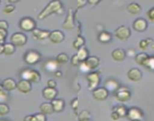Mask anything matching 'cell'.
I'll list each match as a JSON object with an SVG mask.
<instances>
[{
	"label": "cell",
	"instance_id": "obj_1",
	"mask_svg": "<svg viewBox=\"0 0 154 121\" xmlns=\"http://www.w3.org/2000/svg\"><path fill=\"white\" fill-rule=\"evenodd\" d=\"M62 9L61 2L60 1H51L48 5L42 10V12L38 15V18L39 20L45 18L49 16L50 14L54 13H59Z\"/></svg>",
	"mask_w": 154,
	"mask_h": 121
},
{
	"label": "cell",
	"instance_id": "obj_2",
	"mask_svg": "<svg viewBox=\"0 0 154 121\" xmlns=\"http://www.w3.org/2000/svg\"><path fill=\"white\" fill-rule=\"evenodd\" d=\"M23 79L32 82H37L40 80L41 76L38 72L32 70H24L21 73Z\"/></svg>",
	"mask_w": 154,
	"mask_h": 121
},
{
	"label": "cell",
	"instance_id": "obj_3",
	"mask_svg": "<svg viewBox=\"0 0 154 121\" xmlns=\"http://www.w3.org/2000/svg\"><path fill=\"white\" fill-rule=\"evenodd\" d=\"M86 79L88 82V88L90 90H94L100 82V76L97 72H93L87 75Z\"/></svg>",
	"mask_w": 154,
	"mask_h": 121
},
{
	"label": "cell",
	"instance_id": "obj_4",
	"mask_svg": "<svg viewBox=\"0 0 154 121\" xmlns=\"http://www.w3.org/2000/svg\"><path fill=\"white\" fill-rule=\"evenodd\" d=\"M131 36V30L126 26H121L116 29L115 36L121 40H125Z\"/></svg>",
	"mask_w": 154,
	"mask_h": 121
},
{
	"label": "cell",
	"instance_id": "obj_5",
	"mask_svg": "<svg viewBox=\"0 0 154 121\" xmlns=\"http://www.w3.org/2000/svg\"><path fill=\"white\" fill-rule=\"evenodd\" d=\"M20 26L24 31H32L35 29V22L30 17H24L20 20Z\"/></svg>",
	"mask_w": 154,
	"mask_h": 121
},
{
	"label": "cell",
	"instance_id": "obj_6",
	"mask_svg": "<svg viewBox=\"0 0 154 121\" xmlns=\"http://www.w3.org/2000/svg\"><path fill=\"white\" fill-rule=\"evenodd\" d=\"M26 36L22 33H16L11 37V43L14 46H22L26 42Z\"/></svg>",
	"mask_w": 154,
	"mask_h": 121
},
{
	"label": "cell",
	"instance_id": "obj_7",
	"mask_svg": "<svg viewBox=\"0 0 154 121\" xmlns=\"http://www.w3.org/2000/svg\"><path fill=\"white\" fill-rule=\"evenodd\" d=\"M93 96L95 99L98 101H104L106 99L108 96V91L106 88H97L93 90Z\"/></svg>",
	"mask_w": 154,
	"mask_h": 121
},
{
	"label": "cell",
	"instance_id": "obj_8",
	"mask_svg": "<svg viewBox=\"0 0 154 121\" xmlns=\"http://www.w3.org/2000/svg\"><path fill=\"white\" fill-rule=\"evenodd\" d=\"M127 116L129 119L136 120V119H141L143 117V113L141 110L137 107H131L127 111Z\"/></svg>",
	"mask_w": 154,
	"mask_h": 121
},
{
	"label": "cell",
	"instance_id": "obj_9",
	"mask_svg": "<svg viewBox=\"0 0 154 121\" xmlns=\"http://www.w3.org/2000/svg\"><path fill=\"white\" fill-rule=\"evenodd\" d=\"M41 55L36 51H31L25 55V61L29 64H35L39 61Z\"/></svg>",
	"mask_w": 154,
	"mask_h": 121
},
{
	"label": "cell",
	"instance_id": "obj_10",
	"mask_svg": "<svg viewBox=\"0 0 154 121\" xmlns=\"http://www.w3.org/2000/svg\"><path fill=\"white\" fill-rule=\"evenodd\" d=\"M17 88L19 92H22V93H28L30 92L32 85H31L29 81L26 80V79H21L17 84Z\"/></svg>",
	"mask_w": 154,
	"mask_h": 121
},
{
	"label": "cell",
	"instance_id": "obj_11",
	"mask_svg": "<svg viewBox=\"0 0 154 121\" xmlns=\"http://www.w3.org/2000/svg\"><path fill=\"white\" fill-rule=\"evenodd\" d=\"M48 38L53 43H60L64 39V35L60 30H54L50 33Z\"/></svg>",
	"mask_w": 154,
	"mask_h": 121
},
{
	"label": "cell",
	"instance_id": "obj_12",
	"mask_svg": "<svg viewBox=\"0 0 154 121\" xmlns=\"http://www.w3.org/2000/svg\"><path fill=\"white\" fill-rule=\"evenodd\" d=\"M146 27H147V22L146 21V20L143 18L137 19V20H134V23H133V28L135 29L136 31H145Z\"/></svg>",
	"mask_w": 154,
	"mask_h": 121
},
{
	"label": "cell",
	"instance_id": "obj_13",
	"mask_svg": "<svg viewBox=\"0 0 154 121\" xmlns=\"http://www.w3.org/2000/svg\"><path fill=\"white\" fill-rule=\"evenodd\" d=\"M128 77L133 82H137L142 78V73L139 69L131 68L128 72Z\"/></svg>",
	"mask_w": 154,
	"mask_h": 121
},
{
	"label": "cell",
	"instance_id": "obj_14",
	"mask_svg": "<svg viewBox=\"0 0 154 121\" xmlns=\"http://www.w3.org/2000/svg\"><path fill=\"white\" fill-rule=\"evenodd\" d=\"M131 92L128 90L122 89V90H118L117 93L116 95V99L121 102H125V101H128L131 98Z\"/></svg>",
	"mask_w": 154,
	"mask_h": 121
},
{
	"label": "cell",
	"instance_id": "obj_15",
	"mask_svg": "<svg viewBox=\"0 0 154 121\" xmlns=\"http://www.w3.org/2000/svg\"><path fill=\"white\" fill-rule=\"evenodd\" d=\"M83 62L87 66L88 70H94L96 67H98L99 59L95 56H91V57H88Z\"/></svg>",
	"mask_w": 154,
	"mask_h": 121
},
{
	"label": "cell",
	"instance_id": "obj_16",
	"mask_svg": "<svg viewBox=\"0 0 154 121\" xmlns=\"http://www.w3.org/2000/svg\"><path fill=\"white\" fill-rule=\"evenodd\" d=\"M63 29H67V30L72 29L74 28L73 12H72V9H69V12H68L66 20H65L64 23H63Z\"/></svg>",
	"mask_w": 154,
	"mask_h": 121
},
{
	"label": "cell",
	"instance_id": "obj_17",
	"mask_svg": "<svg viewBox=\"0 0 154 121\" xmlns=\"http://www.w3.org/2000/svg\"><path fill=\"white\" fill-rule=\"evenodd\" d=\"M43 96L45 97L46 99L50 100V101H52L55 98L56 95H57V92L56 91L55 88H50V87H47V88H44L43 92Z\"/></svg>",
	"mask_w": 154,
	"mask_h": 121
},
{
	"label": "cell",
	"instance_id": "obj_18",
	"mask_svg": "<svg viewBox=\"0 0 154 121\" xmlns=\"http://www.w3.org/2000/svg\"><path fill=\"white\" fill-rule=\"evenodd\" d=\"M126 52L122 48H116L112 51V57L116 61H122L125 59Z\"/></svg>",
	"mask_w": 154,
	"mask_h": 121
},
{
	"label": "cell",
	"instance_id": "obj_19",
	"mask_svg": "<svg viewBox=\"0 0 154 121\" xmlns=\"http://www.w3.org/2000/svg\"><path fill=\"white\" fill-rule=\"evenodd\" d=\"M50 33L51 32H49L48 30H42V29H35L32 30L33 36L37 39H39V40H42V39H45L46 38L49 37Z\"/></svg>",
	"mask_w": 154,
	"mask_h": 121
},
{
	"label": "cell",
	"instance_id": "obj_20",
	"mask_svg": "<svg viewBox=\"0 0 154 121\" xmlns=\"http://www.w3.org/2000/svg\"><path fill=\"white\" fill-rule=\"evenodd\" d=\"M2 85L5 91H12L17 88V83L15 81L10 78L5 79L2 82Z\"/></svg>",
	"mask_w": 154,
	"mask_h": 121
},
{
	"label": "cell",
	"instance_id": "obj_21",
	"mask_svg": "<svg viewBox=\"0 0 154 121\" xmlns=\"http://www.w3.org/2000/svg\"><path fill=\"white\" fill-rule=\"evenodd\" d=\"M119 88V85L117 82L114 79H109L105 82V88H106L107 91H118Z\"/></svg>",
	"mask_w": 154,
	"mask_h": 121
},
{
	"label": "cell",
	"instance_id": "obj_22",
	"mask_svg": "<svg viewBox=\"0 0 154 121\" xmlns=\"http://www.w3.org/2000/svg\"><path fill=\"white\" fill-rule=\"evenodd\" d=\"M39 109H40L41 113L45 115L51 114L54 111L51 103H43L40 105Z\"/></svg>",
	"mask_w": 154,
	"mask_h": 121
},
{
	"label": "cell",
	"instance_id": "obj_23",
	"mask_svg": "<svg viewBox=\"0 0 154 121\" xmlns=\"http://www.w3.org/2000/svg\"><path fill=\"white\" fill-rule=\"evenodd\" d=\"M149 58V57L146 53H139V54H136L135 61L137 64H140V65L145 66V64L147 62V60Z\"/></svg>",
	"mask_w": 154,
	"mask_h": 121
},
{
	"label": "cell",
	"instance_id": "obj_24",
	"mask_svg": "<svg viewBox=\"0 0 154 121\" xmlns=\"http://www.w3.org/2000/svg\"><path fill=\"white\" fill-rule=\"evenodd\" d=\"M51 103L52 104L54 111L60 112L63 110V107H64V101L63 100L54 99L51 101Z\"/></svg>",
	"mask_w": 154,
	"mask_h": 121
},
{
	"label": "cell",
	"instance_id": "obj_25",
	"mask_svg": "<svg viewBox=\"0 0 154 121\" xmlns=\"http://www.w3.org/2000/svg\"><path fill=\"white\" fill-rule=\"evenodd\" d=\"M127 10L128 12H130L132 14H137L140 12L141 11V8H140V5L135 2H132V3L129 4L127 7Z\"/></svg>",
	"mask_w": 154,
	"mask_h": 121
},
{
	"label": "cell",
	"instance_id": "obj_26",
	"mask_svg": "<svg viewBox=\"0 0 154 121\" xmlns=\"http://www.w3.org/2000/svg\"><path fill=\"white\" fill-rule=\"evenodd\" d=\"M76 55L77 57H78V58H79V61L83 62V61H85V60L88 57V50L85 48L82 47V48H79V49L78 50V52H77Z\"/></svg>",
	"mask_w": 154,
	"mask_h": 121
},
{
	"label": "cell",
	"instance_id": "obj_27",
	"mask_svg": "<svg viewBox=\"0 0 154 121\" xmlns=\"http://www.w3.org/2000/svg\"><path fill=\"white\" fill-rule=\"evenodd\" d=\"M112 39V35L106 31H102L98 36V40L103 43H106L109 42Z\"/></svg>",
	"mask_w": 154,
	"mask_h": 121
},
{
	"label": "cell",
	"instance_id": "obj_28",
	"mask_svg": "<svg viewBox=\"0 0 154 121\" xmlns=\"http://www.w3.org/2000/svg\"><path fill=\"white\" fill-rule=\"evenodd\" d=\"M15 51V46L11 43H6L4 45L3 53L6 55H11Z\"/></svg>",
	"mask_w": 154,
	"mask_h": 121
},
{
	"label": "cell",
	"instance_id": "obj_29",
	"mask_svg": "<svg viewBox=\"0 0 154 121\" xmlns=\"http://www.w3.org/2000/svg\"><path fill=\"white\" fill-rule=\"evenodd\" d=\"M57 65H58V64L56 60H50L48 62L45 63V68L49 71H54V70H55V69H57Z\"/></svg>",
	"mask_w": 154,
	"mask_h": 121
},
{
	"label": "cell",
	"instance_id": "obj_30",
	"mask_svg": "<svg viewBox=\"0 0 154 121\" xmlns=\"http://www.w3.org/2000/svg\"><path fill=\"white\" fill-rule=\"evenodd\" d=\"M68 60H69L68 56L66 55V54H63V53H62V54H59L57 56V57H56V61H57V64H66Z\"/></svg>",
	"mask_w": 154,
	"mask_h": 121
},
{
	"label": "cell",
	"instance_id": "obj_31",
	"mask_svg": "<svg viewBox=\"0 0 154 121\" xmlns=\"http://www.w3.org/2000/svg\"><path fill=\"white\" fill-rule=\"evenodd\" d=\"M84 44H85V39H84L82 36H78L77 39L74 41L73 47L75 49L79 50V48H81L83 46Z\"/></svg>",
	"mask_w": 154,
	"mask_h": 121
},
{
	"label": "cell",
	"instance_id": "obj_32",
	"mask_svg": "<svg viewBox=\"0 0 154 121\" xmlns=\"http://www.w3.org/2000/svg\"><path fill=\"white\" fill-rule=\"evenodd\" d=\"M115 111L119 115L120 117H123V116L127 115V111L128 110H126L125 107H124V106H118V107L115 108Z\"/></svg>",
	"mask_w": 154,
	"mask_h": 121
},
{
	"label": "cell",
	"instance_id": "obj_33",
	"mask_svg": "<svg viewBox=\"0 0 154 121\" xmlns=\"http://www.w3.org/2000/svg\"><path fill=\"white\" fill-rule=\"evenodd\" d=\"M8 112H9L8 106L4 103H0V115L3 116V115L7 114Z\"/></svg>",
	"mask_w": 154,
	"mask_h": 121
},
{
	"label": "cell",
	"instance_id": "obj_34",
	"mask_svg": "<svg viewBox=\"0 0 154 121\" xmlns=\"http://www.w3.org/2000/svg\"><path fill=\"white\" fill-rule=\"evenodd\" d=\"M90 119V113H88L87 110H84V111L81 112V113L79 116V120L83 121V120H89Z\"/></svg>",
	"mask_w": 154,
	"mask_h": 121
},
{
	"label": "cell",
	"instance_id": "obj_35",
	"mask_svg": "<svg viewBox=\"0 0 154 121\" xmlns=\"http://www.w3.org/2000/svg\"><path fill=\"white\" fill-rule=\"evenodd\" d=\"M145 67H148L150 70H154V57H149L148 59L147 62L145 64Z\"/></svg>",
	"mask_w": 154,
	"mask_h": 121
},
{
	"label": "cell",
	"instance_id": "obj_36",
	"mask_svg": "<svg viewBox=\"0 0 154 121\" xmlns=\"http://www.w3.org/2000/svg\"><path fill=\"white\" fill-rule=\"evenodd\" d=\"M6 36H7L6 30H5V29H0V44L3 43Z\"/></svg>",
	"mask_w": 154,
	"mask_h": 121
},
{
	"label": "cell",
	"instance_id": "obj_37",
	"mask_svg": "<svg viewBox=\"0 0 154 121\" xmlns=\"http://www.w3.org/2000/svg\"><path fill=\"white\" fill-rule=\"evenodd\" d=\"M15 9L14 6L13 5H8L4 8L3 11L5 13V14H10V13L12 12Z\"/></svg>",
	"mask_w": 154,
	"mask_h": 121
},
{
	"label": "cell",
	"instance_id": "obj_38",
	"mask_svg": "<svg viewBox=\"0 0 154 121\" xmlns=\"http://www.w3.org/2000/svg\"><path fill=\"white\" fill-rule=\"evenodd\" d=\"M71 64H72L73 66L79 65V58H78V57H77L76 54H74V55L72 57V59H71Z\"/></svg>",
	"mask_w": 154,
	"mask_h": 121
},
{
	"label": "cell",
	"instance_id": "obj_39",
	"mask_svg": "<svg viewBox=\"0 0 154 121\" xmlns=\"http://www.w3.org/2000/svg\"><path fill=\"white\" fill-rule=\"evenodd\" d=\"M35 117H36L37 121H46V116L42 113L35 114Z\"/></svg>",
	"mask_w": 154,
	"mask_h": 121
},
{
	"label": "cell",
	"instance_id": "obj_40",
	"mask_svg": "<svg viewBox=\"0 0 154 121\" xmlns=\"http://www.w3.org/2000/svg\"><path fill=\"white\" fill-rule=\"evenodd\" d=\"M147 17L149 20L154 22V8H152L148 11Z\"/></svg>",
	"mask_w": 154,
	"mask_h": 121
},
{
	"label": "cell",
	"instance_id": "obj_41",
	"mask_svg": "<svg viewBox=\"0 0 154 121\" xmlns=\"http://www.w3.org/2000/svg\"><path fill=\"white\" fill-rule=\"evenodd\" d=\"M23 121H37L35 115H28L23 119Z\"/></svg>",
	"mask_w": 154,
	"mask_h": 121
},
{
	"label": "cell",
	"instance_id": "obj_42",
	"mask_svg": "<svg viewBox=\"0 0 154 121\" xmlns=\"http://www.w3.org/2000/svg\"><path fill=\"white\" fill-rule=\"evenodd\" d=\"M8 27V25L6 21H5V20H0V29L7 30Z\"/></svg>",
	"mask_w": 154,
	"mask_h": 121
},
{
	"label": "cell",
	"instance_id": "obj_43",
	"mask_svg": "<svg viewBox=\"0 0 154 121\" xmlns=\"http://www.w3.org/2000/svg\"><path fill=\"white\" fill-rule=\"evenodd\" d=\"M78 105H79L78 99H77V98H75V99L72 100V103H71V107H72L74 110H76V109L78 108Z\"/></svg>",
	"mask_w": 154,
	"mask_h": 121
},
{
	"label": "cell",
	"instance_id": "obj_44",
	"mask_svg": "<svg viewBox=\"0 0 154 121\" xmlns=\"http://www.w3.org/2000/svg\"><path fill=\"white\" fill-rule=\"evenodd\" d=\"M47 84H48V87H50V88H55L56 85H57V83L53 79H50L47 82Z\"/></svg>",
	"mask_w": 154,
	"mask_h": 121
},
{
	"label": "cell",
	"instance_id": "obj_45",
	"mask_svg": "<svg viewBox=\"0 0 154 121\" xmlns=\"http://www.w3.org/2000/svg\"><path fill=\"white\" fill-rule=\"evenodd\" d=\"M87 3V1H82V0H78L77 1V6H78V8H82V7H84L85 5V4Z\"/></svg>",
	"mask_w": 154,
	"mask_h": 121
},
{
	"label": "cell",
	"instance_id": "obj_46",
	"mask_svg": "<svg viewBox=\"0 0 154 121\" xmlns=\"http://www.w3.org/2000/svg\"><path fill=\"white\" fill-rule=\"evenodd\" d=\"M119 117H120V116H119V115L118 114V113H116V111H114L113 113H111V118H112L113 120H117V119H119Z\"/></svg>",
	"mask_w": 154,
	"mask_h": 121
},
{
	"label": "cell",
	"instance_id": "obj_47",
	"mask_svg": "<svg viewBox=\"0 0 154 121\" xmlns=\"http://www.w3.org/2000/svg\"><path fill=\"white\" fill-rule=\"evenodd\" d=\"M56 77H61L62 76V72L61 71H57L54 73Z\"/></svg>",
	"mask_w": 154,
	"mask_h": 121
},
{
	"label": "cell",
	"instance_id": "obj_48",
	"mask_svg": "<svg viewBox=\"0 0 154 121\" xmlns=\"http://www.w3.org/2000/svg\"><path fill=\"white\" fill-rule=\"evenodd\" d=\"M88 2L90 5H96V4L99 3V1H88Z\"/></svg>",
	"mask_w": 154,
	"mask_h": 121
},
{
	"label": "cell",
	"instance_id": "obj_49",
	"mask_svg": "<svg viewBox=\"0 0 154 121\" xmlns=\"http://www.w3.org/2000/svg\"><path fill=\"white\" fill-rule=\"evenodd\" d=\"M3 49H4V45L2 44H0V54L3 53Z\"/></svg>",
	"mask_w": 154,
	"mask_h": 121
},
{
	"label": "cell",
	"instance_id": "obj_50",
	"mask_svg": "<svg viewBox=\"0 0 154 121\" xmlns=\"http://www.w3.org/2000/svg\"><path fill=\"white\" fill-rule=\"evenodd\" d=\"M4 91H5V89L3 88V87H2V85H0V94L2 93V92H3Z\"/></svg>",
	"mask_w": 154,
	"mask_h": 121
},
{
	"label": "cell",
	"instance_id": "obj_51",
	"mask_svg": "<svg viewBox=\"0 0 154 121\" xmlns=\"http://www.w3.org/2000/svg\"><path fill=\"white\" fill-rule=\"evenodd\" d=\"M17 1H14V0H9V2H17Z\"/></svg>",
	"mask_w": 154,
	"mask_h": 121
},
{
	"label": "cell",
	"instance_id": "obj_52",
	"mask_svg": "<svg viewBox=\"0 0 154 121\" xmlns=\"http://www.w3.org/2000/svg\"><path fill=\"white\" fill-rule=\"evenodd\" d=\"M132 121H141V119H136V120H132Z\"/></svg>",
	"mask_w": 154,
	"mask_h": 121
},
{
	"label": "cell",
	"instance_id": "obj_53",
	"mask_svg": "<svg viewBox=\"0 0 154 121\" xmlns=\"http://www.w3.org/2000/svg\"><path fill=\"white\" fill-rule=\"evenodd\" d=\"M83 121H90V120H83Z\"/></svg>",
	"mask_w": 154,
	"mask_h": 121
},
{
	"label": "cell",
	"instance_id": "obj_54",
	"mask_svg": "<svg viewBox=\"0 0 154 121\" xmlns=\"http://www.w3.org/2000/svg\"><path fill=\"white\" fill-rule=\"evenodd\" d=\"M1 121H5V120H1Z\"/></svg>",
	"mask_w": 154,
	"mask_h": 121
}]
</instances>
